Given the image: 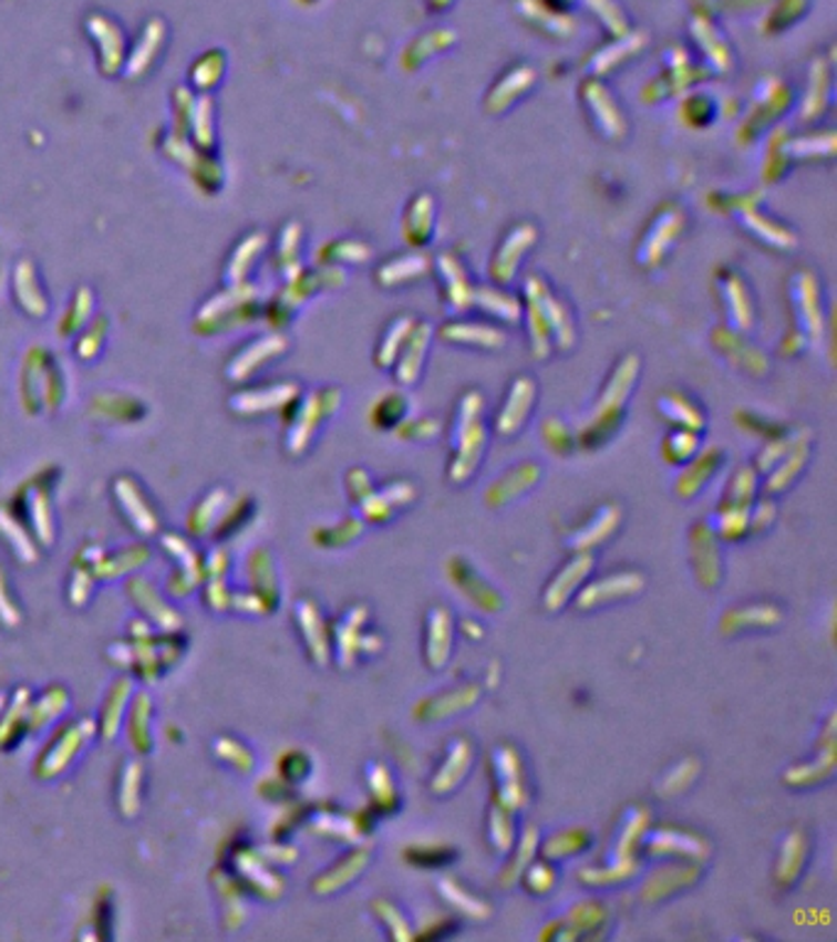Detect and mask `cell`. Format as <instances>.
Instances as JSON below:
<instances>
[{
	"label": "cell",
	"instance_id": "cell-1",
	"mask_svg": "<svg viewBox=\"0 0 837 942\" xmlns=\"http://www.w3.org/2000/svg\"><path fill=\"white\" fill-rule=\"evenodd\" d=\"M479 407H482V403H479L477 395H472L469 401H465V433H462V449L457 454V462H455V467H452V479H455V482L467 479V476L474 469V464H477V459H479L482 442H484L482 425L477 420Z\"/></svg>",
	"mask_w": 837,
	"mask_h": 942
},
{
	"label": "cell",
	"instance_id": "cell-2",
	"mask_svg": "<svg viewBox=\"0 0 837 942\" xmlns=\"http://www.w3.org/2000/svg\"><path fill=\"white\" fill-rule=\"evenodd\" d=\"M496 770H499L502 780L508 783V786L502 788V800L508 805V808H521V805L526 803L524 778H521V766H518V756L512 752V748H502V752L496 754Z\"/></svg>",
	"mask_w": 837,
	"mask_h": 942
},
{
	"label": "cell",
	"instance_id": "cell-3",
	"mask_svg": "<svg viewBox=\"0 0 837 942\" xmlns=\"http://www.w3.org/2000/svg\"><path fill=\"white\" fill-rule=\"evenodd\" d=\"M530 401H534V385H530V381H526V379L516 381L514 391H512V398H508L506 405L502 407V417H499V433L502 435H514L516 433L518 425H521L526 420Z\"/></svg>",
	"mask_w": 837,
	"mask_h": 942
},
{
	"label": "cell",
	"instance_id": "cell-4",
	"mask_svg": "<svg viewBox=\"0 0 837 942\" xmlns=\"http://www.w3.org/2000/svg\"><path fill=\"white\" fill-rule=\"evenodd\" d=\"M592 570V558L590 555H582V558H575L568 567H565V570L558 574V580L552 582V587L548 589V594H546V604L550 607V609H558L560 604H565V599H568L572 592H575V587H577V582L580 580H585V574Z\"/></svg>",
	"mask_w": 837,
	"mask_h": 942
},
{
	"label": "cell",
	"instance_id": "cell-5",
	"mask_svg": "<svg viewBox=\"0 0 837 942\" xmlns=\"http://www.w3.org/2000/svg\"><path fill=\"white\" fill-rule=\"evenodd\" d=\"M643 587V580L639 574H617V577H607L604 582L592 584L587 592L580 597V607H597L599 601H604L609 597H621V594H633L639 592Z\"/></svg>",
	"mask_w": 837,
	"mask_h": 942
},
{
	"label": "cell",
	"instance_id": "cell-6",
	"mask_svg": "<svg viewBox=\"0 0 837 942\" xmlns=\"http://www.w3.org/2000/svg\"><path fill=\"white\" fill-rule=\"evenodd\" d=\"M469 758H472V748L467 742H457L452 744L450 754H447V764L440 770L437 778L433 780V788L437 793H447L459 783V778L467 774L469 768Z\"/></svg>",
	"mask_w": 837,
	"mask_h": 942
},
{
	"label": "cell",
	"instance_id": "cell-7",
	"mask_svg": "<svg viewBox=\"0 0 837 942\" xmlns=\"http://www.w3.org/2000/svg\"><path fill=\"white\" fill-rule=\"evenodd\" d=\"M450 614L445 609H435L430 614L427 629V658L435 667L443 665L450 655Z\"/></svg>",
	"mask_w": 837,
	"mask_h": 942
},
{
	"label": "cell",
	"instance_id": "cell-8",
	"mask_svg": "<svg viewBox=\"0 0 837 942\" xmlns=\"http://www.w3.org/2000/svg\"><path fill=\"white\" fill-rule=\"evenodd\" d=\"M614 526H617V510L614 508H602V514H599L592 520L590 528L577 532V538L572 540V545H575V548H587V545H595L599 540H604L609 532H612Z\"/></svg>",
	"mask_w": 837,
	"mask_h": 942
},
{
	"label": "cell",
	"instance_id": "cell-9",
	"mask_svg": "<svg viewBox=\"0 0 837 942\" xmlns=\"http://www.w3.org/2000/svg\"><path fill=\"white\" fill-rule=\"evenodd\" d=\"M440 889H443V896H447L450 901H455V905L462 908V911H467L472 915H486V905L482 901H472L467 893L462 896L459 889L455 887V881H443V887Z\"/></svg>",
	"mask_w": 837,
	"mask_h": 942
},
{
	"label": "cell",
	"instance_id": "cell-10",
	"mask_svg": "<svg viewBox=\"0 0 837 942\" xmlns=\"http://www.w3.org/2000/svg\"><path fill=\"white\" fill-rule=\"evenodd\" d=\"M492 837H494L496 847L504 849V852H506V849L512 847V842H514L512 822H508L506 812H502V810H496V812H494V817H492Z\"/></svg>",
	"mask_w": 837,
	"mask_h": 942
},
{
	"label": "cell",
	"instance_id": "cell-11",
	"mask_svg": "<svg viewBox=\"0 0 837 942\" xmlns=\"http://www.w3.org/2000/svg\"><path fill=\"white\" fill-rule=\"evenodd\" d=\"M526 881H528L530 889L542 893V891H548L552 887V871L548 867H540V865L538 867H530Z\"/></svg>",
	"mask_w": 837,
	"mask_h": 942
},
{
	"label": "cell",
	"instance_id": "cell-12",
	"mask_svg": "<svg viewBox=\"0 0 837 942\" xmlns=\"http://www.w3.org/2000/svg\"><path fill=\"white\" fill-rule=\"evenodd\" d=\"M833 762H835L833 756H825V762H820V764H818V776L828 774V770L833 768ZM790 778L813 783V780H816V768H798V770H794V774H788V780H790Z\"/></svg>",
	"mask_w": 837,
	"mask_h": 942
},
{
	"label": "cell",
	"instance_id": "cell-13",
	"mask_svg": "<svg viewBox=\"0 0 837 942\" xmlns=\"http://www.w3.org/2000/svg\"><path fill=\"white\" fill-rule=\"evenodd\" d=\"M430 6H433L435 10H445L452 6V0H430Z\"/></svg>",
	"mask_w": 837,
	"mask_h": 942
}]
</instances>
